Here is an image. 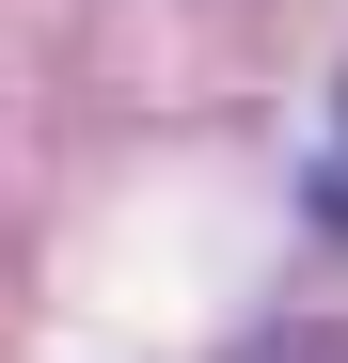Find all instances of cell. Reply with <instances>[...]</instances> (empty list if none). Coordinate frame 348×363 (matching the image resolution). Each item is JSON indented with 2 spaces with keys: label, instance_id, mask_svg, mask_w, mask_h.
<instances>
[{
  "label": "cell",
  "instance_id": "1",
  "mask_svg": "<svg viewBox=\"0 0 348 363\" xmlns=\"http://www.w3.org/2000/svg\"><path fill=\"white\" fill-rule=\"evenodd\" d=\"M238 363H348V332H254Z\"/></svg>",
  "mask_w": 348,
  "mask_h": 363
},
{
  "label": "cell",
  "instance_id": "2",
  "mask_svg": "<svg viewBox=\"0 0 348 363\" xmlns=\"http://www.w3.org/2000/svg\"><path fill=\"white\" fill-rule=\"evenodd\" d=\"M317 206H332V221H348V143H332V174H317Z\"/></svg>",
  "mask_w": 348,
  "mask_h": 363
}]
</instances>
